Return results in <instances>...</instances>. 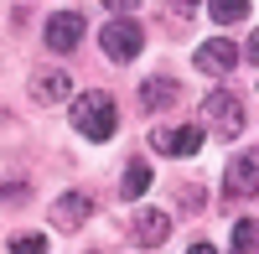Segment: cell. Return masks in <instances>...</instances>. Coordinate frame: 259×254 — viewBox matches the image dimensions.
<instances>
[{
	"label": "cell",
	"mask_w": 259,
	"mask_h": 254,
	"mask_svg": "<svg viewBox=\"0 0 259 254\" xmlns=\"http://www.w3.org/2000/svg\"><path fill=\"white\" fill-rule=\"evenodd\" d=\"M259 249V218H244L233 228V254H254Z\"/></svg>",
	"instance_id": "5bb4252c"
},
{
	"label": "cell",
	"mask_w": 259,
	"mask_h": 254,
	"mask_svg": "<svg viewBox=\"0 0 259 254\" xmlns=\"http://www.w3.org/2000/svg\"><path fill=\"white\" fill-rule=\"evenodd\" d=\"M244 52L233 47L228 36H212V41H202L197 47V73H207V78H223V73H233V62H239Z\"/></svg>",
	"instance_id": "8992f818"
},
{
	"label": "cell",
	"mask_w": 259,
	"mask_h": 254,
	"mask_svg": "<svg viewBox=\"0 0 259 254\" xmlns=\"http://www.w3.org/2000/svg\"><path fill=\"white\" fill-rule=\"evenodd\" d=\"M104 6H109L114 16H130V11H135V6H140V0H104Z\"/></svg>",
	"instance_id": "ac0fdd59"
},
{
	"label": "cell",
	"mask_w": 259,
	"mask_h": 254,
	"mask_svg": "<svg viewBox=\"0 0 259 254\" xmlns=\"http://www.w3.org/2000/svg\"><path fill=\"white\" fill-rule=\"evenodd\" d=\"M166 234H171V213L166 207H135V244L156 249V244H166Z\"/></svg>",
	"instance_id": "30bf717a"
},
{
	"label": "cell",
	"mask_w": 259,
	"mask_h": 254,
	"mask_svg": "<svg viewBox=\"0 0 259 254\" xmlns=\"http://www.w3.org/2000/svg\"><path fill=\"white\" fill-rule=\"evenodd\" d=\"M177 83H171V78H145V89H140V104H145V109H166V104H177Z\"/></svg>",
	"instance_id": "8fae6325"
},
{
	"label": "cell",
	"mask_w": 259,
	"mask_h": 254,
	"mask_svg": "<svg viewBox=\"0 0 259 254\" xmlns=\"http://www.w3.org/2000/svg\"><path fill=\"white\" fill-rule=\"evenodd\" d=\"M187 254H218V249H212V244H192Z\"/></svg>",
	"instance_id": "44dd1931"
},
{
	"label": "cell",
	"mask_w": 259,
	"mask_h": 254,
	"mask_svg": "<svg viewBox=\"0 0 259 254\" xmlns=\"http://www.w3.org/2000/svg\"><path fill=\"white\" fill-rule=\"evenodd\" d=\"M177 202H182V207H197V202H202V192H197V187H182Z\"/></svg>",
	"instance_id": "e0dca14e"
},
{
	"label": "cell",
	"mask_w": 259,
	"mask_h": 254,
	"mask_svg": "<svg viewBox=\"0 0 259 254\" xmlns=\"http://www.w3.org/2000/svg\"><path fill=\"white\" fill-rule=\"evenodd\" d=\"M207 130L202 124H177V130H150V145H156L161 156H197L202 151Z\"/></svg>",
	"instance_id": "277c9868"
},
{
	"label": "cell",
	"mask_w": 259,
	"mask_h": 254,
	"mask_svg": "<svg viewBox=\"0 0 259 254\" xmlns=\"http://www.w3.org/2000/svg\"><path fill=\"white\" fill-rule=\"evenodd\" d=\"M202 130H218V140H233L244 130V104L239 94H228V89H212L202 99Z\"/></svg>",
	"instance_id": "7a4b0ae2"
},
{
	"label": "cell",
	"mask_w": 259,
	"mask_h": 254,
	"mask_svg": "<svg viewBox=\"0 0 259 254\" xmlns=\"http://www.w3.org/2000/svg\"><path fill=\"white\" fill-rule=\"evenodd\" d=\"M187 11H192V0H177V21H187Z\"/></svg>",
	"instance_id": "ffe728a7"
},
{
	"label": "cell",
	"mask_w": 259,
	"mask_h": 254,
	"mask_svg": "<svg viewBox=\"0 0 259 254\" xmlns=\"http://www.w3.org/2000/svg\"><path fill=\"white\" fill-rule=\"evenodd\" d=\"M207 16L218 21V26H233V21L249 16V0H207Z\"/></svg>",
	"instance_id": "4fadbf2b"
},
{
	"label": "cell",
	"mask_w": 259,
	"mask_h": 254,
	"mask_svg": "<svg viewBox=\"0 0 259 254\" xmlns=\"http://www.w3.org/2000/svg\"><path fill=\"white\" fill-rule=\"evenodd\" d=\"M99 47H104V57H109V62H130V57H140V47H145L140 21H135V16H114L109 26L99 31Z\"/></svg>",
	"instance_id": "3957f363"
},
{
	"label": "cell",
	"mask_w": 259,
	"mask_h": 254,
	"mask_svg": "<svg viewBox=\"0 0 259 254\" xmlns=\"http://www.w3.org/2000/svg\"><path fill=\"white\" fill-rule=\"evenodd\" d=\"M0 202H26V182H0Z\"/></svg>",
	"instance_id": "2e32d148"
},
{
	"label": "cell",
	"mask_w": 259,
	"mask_h": 254,
	"mask_svg": "<svg viewBox=\"0 0 259 254\" xmlns=\"http://www.w3.org/2000/svg\"><path fill=\"white\" fill-rule=\"evenodd\" d=\"M223 192H228V197H254V192H259V151H239V156L228 161Z\"/></svg>",
	"instance_id": "5b68a950"
},
{
	"label": "cell",
	"mask_w": 259,
	"mask_h": 254,
	"mask_svg": "<svg viewBox=\"0 0 259 254\" xmlns=\"http://www.w3.org/2000/svg\"><path fill=\"white\" fill-rule=\"evenodd\" d=\"M89 213H94V197L89 192H62L52 202V223L62 228V234H78V228L89 223Z\"/></svg>",
	"instance_id": "52a82bcc"
},
{
	"label": "cell",
	"mask_w": 259,
	"mask_h": 254,
	"mask_svg": "<svg viewBox=\"0 0 259 254\" xmlns=\"http://www.w3.org/2000/svg\"><path fill=\"white\" fill-rule=\"evenodd\" d=\"M119 192H124L130 202L150 192V166H145V161H130V166H124V182H119Z\"/></svg>",
	"instance_id": "7c38bea8"
},
{
	"label": "cell",
	"mask_w": 259,
	"mask_h": 254,
	"mask_svg": "<svg viewBox=\"0 0 259 254\" xmlns=\"http://www.w3.org/2000/svg\"><path fill=\"white\" fill-rule=\"evenodd\" d=\"M11 254H47V239H41V234H16Z\"/></svg>",
	"instance_id": "9a60e30c"
},
{
	"label": "cell",
	"mask_w": 259,
	"mask_h": 254,
	"mask_svg": "<svg viewBox=\"0 0 259 254\" xmlns=\"http://www.w3.org/2000/svg\"><path fill=\"white\" fill-rule=\"evenodd\" d=\"M73 130H78L83 140H109V135L119 130L114 99L104 94V89H94V94H78V99H73Z\"/></svg>",
	"instance_id": "6da1fadb"
},
{
	"label": "cell",
	"mask_w": 259,
	"mask_h": 254,
	"mask_svg": "<svg viewBox=\"0 0 259 254\" xmlns=\"http://www.w3.org/2000/svg\"><path fill=\"white\" fill-rule=\"evenodd\" d=\"M244 57H249L254 68H259V26H254V36H249V47H244Z\"/></svg>",
	"instance_id": "d6986e66"
},
{
	"label": "cell",
	"mask_w": 259,
	"mask_h": 254,
	"mask_svg": "<svg viewBox=\"0 0 259 254\" xmlns=\"http://www.w3.org/2000/svg\"><path fill=\"white\" fill-rule=\"evenodd\" d=\"M83 31H89V21H83L78 11H57L47 21V47L52 52H73L78 41H83Z\"/></svg>",
	"instance_id": "ba28073f"
},
{
	"label": "cell",
	"mask_w": 259,
	"mask_h": 254,
	"mask_svg": "<svg viewBox=\"0 0 259 254\" xmlns=\"http://www.w3.org/2000/svg\"><path fill=\"white\" fill-rule=\"evenodd\" d=\"M31 99L36 104H68L73 99V78L62 68H41V73H31Z\"/></svg>",
	"instance_id": "9c48e42d"
}]
</instances>
